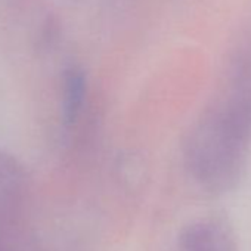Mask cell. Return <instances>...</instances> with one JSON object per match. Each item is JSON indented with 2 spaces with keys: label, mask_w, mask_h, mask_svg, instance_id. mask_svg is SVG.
<instances>
[{
  "label": "cell",
  "mask_w": 251,
  "mask_h": 251,
  "mask_svg": "<svg viewBox=\"0 0 251 251\" xmlns=\"http://www.w3.org/2000/svg\"><path fill=\"white\" fill-rule=\"evenodd\" d=\"M183 251H235L230 233L214 222L194 225L182 236Z\"/></svg>",
  "instance_id": "1"
},
{
  "label": "cell",
  "mask_w": 251,
  "mask_h": 251,
  "mask_svg": "<svg viewBox=\"0 0 251 251\" xmlns=\"http://www.w3.org/2000/svg\"><path fill=\"white\" fill-rule=\"evenodd\" d=\"M84 96V78L80 71H70L65 80V118L67 121H74L78 109L81 106Z\"/></svg>",
  "instance_id": "2"
}]
</instances>
